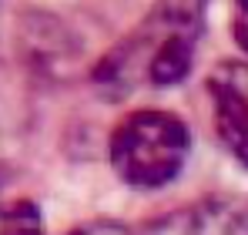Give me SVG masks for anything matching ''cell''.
I'll use <instances>...</instances> for the list:
<instances>
[{
    "mask_svg": "<svg viewBox=\"0 0 248 235\" xmlns=\"http://www.w3.org/2000/svg\"><path fill=\"white\" fill-rule=\"evenodd\" d=\"M0 235H44V218L34 201H0Z\"/></svg>",
    "mask_w": 248,
    "mask_h": 235,
    "instance_id": "cell-5",
    "label": "cell"
},
{
    "mask_svg": "<svg viewBox=\"0 0 248 235\" xmlns=\"http://www.w3.org/2000/svg\"><path fill=\"white\" fill-rule=\"evenodd\" d=\"M141 235H248V195H211L144 225Z\"/></svg>",
    "mask_w": 248,
    "mask_h": 235,
    "instance_id": "cell-4",
    "label": "cell"
},
{
    "mask_svg": "<svg viewBox=\"0 0 248 235\" xmlns=\"http://www.w3.org/2000/svg\"><path fill=\"white\" fill-rule=\"evenodd\" d=\"M191 134L171 111H134L111 134V165L134 188H161L188 161Z\"/></svg>",
    "mask_w": 248,
    "mask_h": 235,
    "instance_id": "cell-2",
    "label": "cell"
},
{
    "mask_svg": "<svg viewBox=\"0 0 248 235\" xmlns=\"http://www.w3.org/2000/svg\"><path fill=\"white\" fill-rule=\"evenodd\" d=\"M208 0H158L151 14L124 37L94 71L108 91H131L138 84L168 87L191 71L198 40L205 31Z\"/></svg>",
    "mask_w": 248,
    "mask_h": 235,
    "instance_id": "cell-1",
    "label": "cell"
},
{
    "mask_svg": "<svg viewBox=\"0 0 248 235\" xmlns=\"http://www.w3.org/2000/svg\"><path fill=\"white\" fill-rule=\"evenodd\" d=\"M235 40L242 44V50L248 54V3H242L238 14H235Z\"/></svg>",
    "mask_w": 248,
    "mask_h": 235,
    "instance_id": "cell-7",
    "label": "cell"
},
{
    "mask_svg": "<svg viewBox=\"0 0 248 235\" xmlns=\"http://www.w3.org/2000/svg\"><path fill=\"white\" fill-rule=\"evenodd\" d=\"M67 235H131L121 222H87V225H78Z\"/></svg>",
    "mask_w": 248,
    "mask_h": 235,
    "instance_id": "cell-6",
    "label": "cell"
},
{
    "mask_svg": "<svg viewBox=\"0 0 248 235\" xmlns=\"http://www.w3.org/2000/svg\"><path fill=\"white\" fill-rule=\"evenodd\" d=\"M208 94L225 151L248 168V57L218 64L208 78Z\"/></svg>",
    "mask_w": 248,
    "mask_h": 235,
    "instance_id": "cell-3",
    "label": "cell"
}]
</instances>
